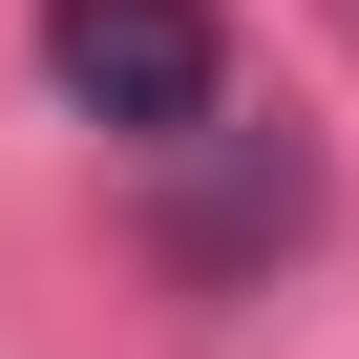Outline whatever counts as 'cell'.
<instances>
[{
  "label": "cell",
  "instance_id": "6da1fadb",
  "mask_svg": "<svg viewBox=\"0 0 359 359\" xmlns=\"http://www.w3.org/2000/svg\"><path fill=\"white\" fill-rule=\"evenodd\" d=\"M43 64H64V106H85V127H127V148H191V127H212V85H233L212 0H43Z\"/></svg>",
  "mask_w": 359,
  "mask_h": 359
},
{
  "label": "cell",
  "instance_id": "7a4b0ae2",
  "mask_svg": "<svg viewBox=\"0 0 359 359\" xmlns=\"http://www.w3.org/2000/svg\"><path fill=\"white\" fill-rule=\"evenodd\" d=\"M296 212H317V169H296V148H233V169H212V212H191V254H275Z\"/></svg>",
  "mask_w": 359,
  "mask_h": 359
}]
</instances>
